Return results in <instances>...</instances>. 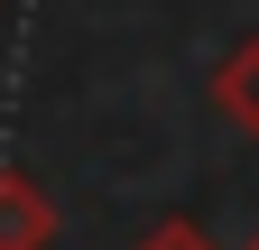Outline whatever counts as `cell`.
<instances>
[{"instance_id": "obj_1", "label": "cell", "mask_w": 259, "mask_h": 250, "mask_svg": "<svg viewBox=\"0 0 259 250\" xmlns=\"http://www.w3.org/2000/svg\"><path fill=\"white\" fill-rule=\"evenodd\" d=\"M0 250H56V195L28 167H0Z\"/></svg>"}, {"instance_id": "obj_2", "label": "cell", "mask_w": 259, "mask_h": 250, "mask_svg": "<svg viewBox=\"0 0 259 250\" xmlns=\"http://www.w3.org/2000/svg\"><path fill=\"white\" fill-rule=\"evenodd\" d=\"M213 111L232 120L241 139H259V37H241V47L213 65Z\"/></svg>"}, {"instance_id": "obj_3", "label": "cell", "mask_w": 259, "mask_h": 250, "mask_svg": "<svg viewBox=\"0 0 259 250\" xmlns=\"http://www.w3.org/2000/svg\"><path fill=\"white\" fill-rule=\"evenodd\" d=\"M130 250H222V241H213L204 223H157L148 241H130Z\"/></svg>"}, {"instance_id": "obj_4", "label": "cell", "mask_w": 259, "mask_h": 250, "mask_svg": "<svg viewBox=\"0 0 259 250\" xmlns=\"http://www.w3.org/2000/svg\"><path fill=\"white\" fill-rule=\"evenodd\" d=\"M250 250H259V232H250Z\"/></svg>"}]
</instances>
